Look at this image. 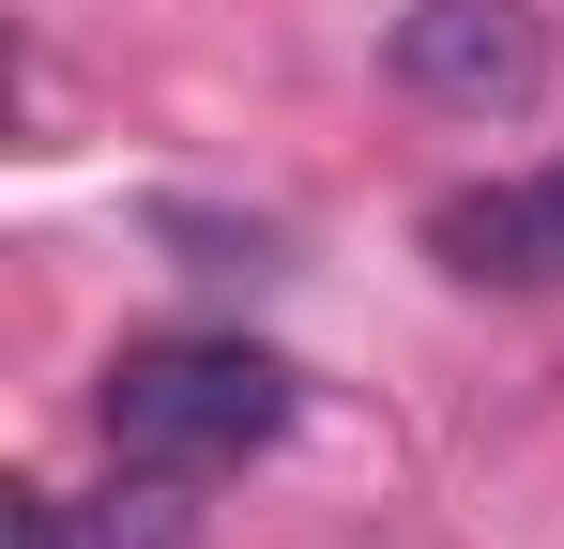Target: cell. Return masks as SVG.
<instances>
[{"mask_svg": "<svg viewBox=\"0 0 564 549\" xmlns=\"http://www.w3.org/2000/svg\"><path fill=\"white\" fill-rule=\"evenodd\" d=\"M381 62L412 107H443V122H519L534 92H550V15L534 0H412L397 31H381Z\"/></svg>", "mask_w": 564, "mask_h": 549, "instance_id": "obj_2", "label": "cell"}, {"mask_svg": "<svg viewBox=\"0 0 564 549\" xmlns=\"http://www.w3.org/2000/svg\"><path fill=\"white\" fill-rule=\"evenodd\" d=\"M0 549H184V504H169V473H138V488H107V504L0 488Z\"/></svg>", "mask_w": 564, "mask_h": 549, "instance_id": "obj_4", "label": "cell"}, {"mask_svg": "<svg viewBox=\"0 0 564 549\" xmlns=\"http://www.w3.org/2000/svg\"><path fill=\"white\" fill-rule=\"evenodd\" d=\"M93 428L122 473H229L290 428V366L260 336H138V352H107Z\"/></svg>", "mask_w": 564, "mask_h": 549, "instance_id": "obj_1", "label": "cell"}, {"mask_svg": "<svg viewBox=\"0 0 564 549\" xmlns=\"http://www.w3.org/2000/svg\"><path fill=\"white\" fill-rule=\"evenodd\" d=\"M427 260L458 274V290H564L534 183H458V198H427Z\"/></svg>", "mask_w": 564, "mask_h": 549, "instance_id": "obj_3", "label": "cell"}, {"mask_svg": "<svg viewBox=\"0 0 564 549\" xmlns=\"http://www.w3.org/2000/svg\"><path fill=\"white\" fill-rule=\"evenodd\" d=\"M534 214H550V274H564V153L534 169Z\"/></svg>", "mask_w": 564, "mask_h": 549, "instance_id": "obj_5", "label": "cell"}]
</instances>
